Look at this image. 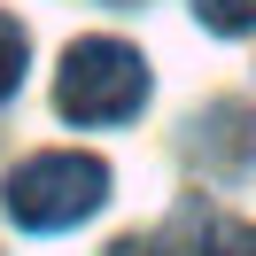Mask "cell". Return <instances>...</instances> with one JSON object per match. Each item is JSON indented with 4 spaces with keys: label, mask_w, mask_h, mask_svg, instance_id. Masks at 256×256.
Segmentation results:
<instances>
[{
    "label": "cell",
    "mask_w": 256,
    "mask_h": 256,
    "mask_svg": "<svg viewBox=\"0 0 256 256\" xmlns=\"http://www.w3.org/2000/svg\"><path fill=\"white\" fill-rule=\"evenodd\" d=\"M54 109L70 124H124L148 109V62L124 39H70L54 70Z\"/></svg>",
    "instance_id": "obj_1"
},
{
    "label": "cell",
    "mask_w": 256,
    "mask_h": 256,
    "mask_svg": "<svg viewBox=\"0 0 256 256\" xmlns=\"http://www.w3.org/2000/svg\"><path fill=\"white\" fill-rule=\"evenodd\" d=\"M101 202H109V163L101 156L54 148V156H32V163L8 171V218L24 233H62V225L94 218Z\"/></svg>",
    "instance_id": "obj_2"
},
{
    "label": "cell",
    "mask_w": 256,
    "mask_h": 256,
    "mask_svg": "<svg viewBox=\"0 0 256 256\" xmlns=\"http://www.w3.org/2000/svg\"><path fill=\"white\" fill-rule=\"evenodd\" d=\"M156 256H256V225L210 218V210H186V218L156 240Z\"/></svg>",
    "instance_id": "obj_3"
},
{
    "label": "cell",
    "mask_w": 256,
    "mask_h": 256,
    "mask_svg": "<svg viewBox=\"0 0 256 256\" xmlns=\"http://www.w3.org/2000/svg\"><path fill=\"white\" fill-rule=\"evenodd\" d=\"M24 70H32V39H24L16 16H0V101L24 86Z\"/></svg>",
    "instance_id": "obj_4"
},
{
    "label": "cell",
    "mask_w": 256,
    "mask_h": 256,
    "mask_svg": "<svg viewBox=\"0 0 256 256\" xmlns=\"http://www.w3.org/2000/svg\"><path fill=\"white\" fill-rule=\"evenodd\" d=\"M194 16H202L210 32L240 39V32H256V0H194Z\"/></svg>",
    "instance_id": "obj_5"
}]
</instances>
